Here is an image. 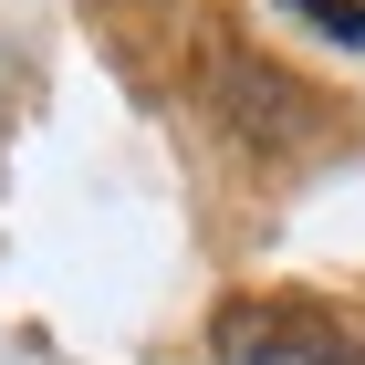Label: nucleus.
<instances>
[{"instance_id": "2", "label": "nucleus", "mask_w": 365, "mask_h": 365, "mask_svg": "<svg viewBox=\"0 0 365 365\" xmlns=\"http://www.w3.org/2000/svg\"><path fill=\"white\" fill-rule=\"evenodd\" d=\"M313 31H334V42H365V0H292Z\"/></svg>"}, {"instance_id": "1", "label": "nucleus", "mask_w": 365, "mask_h": 365, "mask_svg": "<svg viewBox=\"0 0 365 365\" xmlns=\"http://www.w3.org/2000/svg\"><path fill=\"white\" fill-rule=\"evenodd\" d=\"M209 355L220 365H365V344L344 313L303 303V292H261V303H230L209 324Z\"/></svg>"}]
</instances>
